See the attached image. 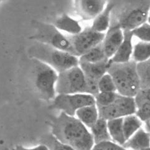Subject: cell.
<instances>
[{"mask_svg":"<svg viewBox=\"0 0 150 150\" xmlns=\"http://www.w3.org/2000/svg\"><path fill=\"white\" fill-rule=\"evenodd\" d=\"M52 135L74 150H92L95 143L92 133L77 117L61 112L52 123Z\"/></svg>","mask_w":150,"mask_h":150,"instance_id":"6da1fadb","label":"cell"},{"mask_svg":"<svg viewBox=\"0 0 150 150\" xmlns=\"http://www.w3.org/2000/svg\"><path fill=\"white\" fill-rule=\"evenodd\" d=\"M150 10V0H124L121 5L112 11L111 21L123 30H132L146 23Z\"/></svg>","mask_w":150,"mask_h":150,"instance_id":"7a4b0ae2","label":"cell"},{"mask_svg":"<svg viewBox=\"0 0 150 150\" xmlns=\"http://www.w3.org/2000/svg\"><path fill=\"white\" fill-rule=\"evenodd\" d=\"M137 63L131 60L126 63H111L107 73L114 79L116 92L120 95L135 98L141 89L137 71Z\"/></svg>","mask_w":150,"mask_h":150,"instance_id":"3957f363","label":"cell"},{"mask_svg":"<svg viewBox=\"0 0 150 150\" xmlns=\"http://www.w3.org/2000/svg\"><path fill=\"white\" fill-rule=\"evenodd\" d=\"M31 58L37 59L53 68L59 73L79 66V57L43 43L34 41L28 49Z\"/></svg>","mask_w":150,"mask_h":150,"instance_id":"277c9868","label":"cell"},{"mask_svg":"<svg viewBox=\"0 0 150 150\" xmlns=\"http://www.w3.org/2000/svg\"><path fill=\"white\" fill-rule=\"evenodd\" d=\"M32 81L37 93L46 101L52 100L57 96L56 86L58 73L54 69L37 59L31 58Z\"/></svg>","mask_w":150,"mask_h":150,"instance_id":"5b68a950","label":"cell"},{"mask_svg":"<svg viewBox=\"0 0 150 150\" xmlns=\"http://www.w3.org/2000/svg\"><path fill=\"white\" fill-rule=\"evenodd\" d=\"M34 33L30 39L49 45L74 55V52L68 35L57 29L53 24L34 20L32 22Z\"/></svg>","mask_w":150,"mask_h":150,"instance_id":"8992f818","label":"cell"},{"mask_svg":"<svg viewBox=\"0 0 150 150\" xmlns=\"http://www.w3.org/2000/svg\"><path fill=\"white\" fill-rule=\"evenodd\" d=\"M56 89L57 94L86 93V78L79 65L58 73Z\"/></svg>","mask_w":150,"mask_h":150,"instance_id":"52a82bcc","label":"cell"},{"mask_svg":"<svg viewBox=\"0 0 150 150\" xmlns=\"http://www.w3.org/2000/svg\"><path fill=\"white\" fill-rule=\"evenodd\" d=\"M53 100L54 108L71 116H75L80 108L96 104L95 96L87 93L57 94Z\"/></svg>","mask_w":150,"mask_h":150,"instance_id":"ba28073f","label":"cell"},{"mask_svg":"<svg viewBox=\"0 0 150 150\" xmlns=\"http://www.w3.org/2000/svg\"><path fill=\"white\" fill-rule=\"evenodd\" d=\"M97 108L99 117L107 121L135 114L137 109L135 98L128 97L120 94L112 104Z\"/></svg>","mask_w":150,"mask_h":150,"instance_id":"9c48e42d","label":"cell"},{"mask_svg":"<svg viewBox=\"0 0 150 150\" xmlns=\"http://www.w3.org/2000/svg\"><path fill=\"white\" fill-rule=\"evenodd\" d=\"M68 36L71 42L74 55L80 57L102 42L105 33H97L91 27H87L80 33L74 35H68Z\"/></svg>","mask_w":150,"mask_h":150,"instance_id":"30bf717a","label":"cell"},{"mask_svg":"<svg viewBox=\"0 0 150 150\" xmlns=\"http://www.w3.org/2000/svg\"><path fill=\"white\" fill-rule=\"evenodd\" d=\"M74 13L82 21L94 20L102 12L106 0H73Z\"/></svg>","mask_w":150,"mask_h":150,"instance_id":"8fae6325","label":"cell"},{"mask_svg":"<svg viewBox=\"0 0 150 150\" xmlns=\"http://www.w3.org/2000/svg\"><path fill=\"white\" fill-rule=\"evenodd\" d=\"M124 38V30L119 24L111 21L109 28L105 34L102 42L105 55L109 59L114 55L121 44Z\"/></svg>","mask_w":150,"mask_h":150,"instance_id":"7c38bea8","label":"cell"},{"mask_svg":"<svg viewBox=\"0 0 150 150\" xmlns=\"http://www.w3.org/2000/svg\"><path fill=\"white\" fill-rule=\"evenodd\" d=\"M124 38L121 44L116 50L114 55L109 62L111 63H126L130 61L133 55V47L132 45L133 33L131 30H124Z\"/></svg>","mask_w":150,"mask_h":150,"instance_id":"4fadbf2b","label":"cell"},{"mask_svg":"<svg viewBox=\"0 0 150 150\" xmlns=\"http://www.w3.org/2000/svg\"><path fill=\"white\" fill-rule=\"evenodd\" d=\"M53 24L62 33L70 35H76L83 29L77 20L72 18L66 13L59 16Z\"/></svg>","mask_w":150,"mask_h":150,"instance_id":"5bb4252c","label":"cell"},{"mask_svg":"<svg viewBox=\"0 0 150 150\" xmlns=\"http://www.w3.org/2000/svg\"><path fill=\"white\" fill-rule=\"evenodd\" d=\"M79 65L82 69L85 78L99 81L108 71L109 60L99 63L79 62Z\"/></svg>","mask_w":150,"mask_h":150,"instance_id":"9a60e30c","label":"cell"},{"mask_svg":"<svg viewBox=\"0 0 150 150\" xmlns=\"http://www.w3.org/2000/svg\"><path fill=\"white\" fill-rule=\"evenodd\" d=\"M124 146L128 150H141L149 148L150 135L143 127L126 141Z\"/></svg>","mask_w":150,"mask_h":150,"instance_id":"2e32d148","label":"cell"},{"mask_svg":"<svg viewBox=\"0 0 150 150\" xmlns=\"http://www.w3.org/2000/svg\"><path fill=\"white\" fill-rule=\"evenodd\" d=\"M115 7V4L113 3H109L106 4L105 8L96 17L92 22L91 28L94 30L100 33H104L109 28L112 11Z\"/></svg>","mask_w":150,"mask_h":150,"instance_id":"e0dca14e","label":"cell"},{"mask_svg":"<svg viewBox=\"0 0 150 150\" xmlns=\"http://www.w3.org/2000/svg\"><path fill=\"white\" fill-rule=\"evenodd\" d=\"M75 117L86 126L89 129L92 127L99 119V113L96 104L84 107L77 110Z\"/></svg>","mask_w":150,"mask_h":150,"instance_id":"ac0fdd59","label":"cell"},{"mask_svg":"<svg viewBox=\"0 0 150 150\" xmlns=\"http://www.w3.org/2000/svg\"><path fill=\"white\" fill-rule=\"evenodd\" d=\"M95 144L100 142L112 141L108 128L107 120L99 117L97 122L90 128Z\"/></svg>","mask_w":150,"mask_h":150,"instance_id":"d6986e66","label":"cell"},{"mask_svg":"<svg viewBox=\"0 0 150 150\" xmlns=\"http://www.w3.org/2000/svg\"><path fill=\"white\" fill-rule=\"evenodd\" d=\"M107 124L111 140L120 145L124 146L126 139L123 128V118L108 120Z\"/></svg>","mask_w":150,"mask_h":150,"instance_id":"ffe728a7","label":"cell"},{"mask_svg":"<svg viewBox=\"0 0 150 150\" xmlns=\"http://www.w3.org/2000/svg\"><path fill=\"white\" fill-rule=\"evenodd\" d=\"M143 126V121L135 114L123 118V128L126 141Z\"/></svg>","mask_w":150,"mask_h":150,"instance_id":"44dd1931","label":"cell"},{"mask_svg":"<svg viewBox=\"0 0 150 150\" xmlns=\"http://www.w3.org/2000/svg\"><path fill=\"white\" fill-rule=\"evenodd\" d=\"M79 62L99 63L109 59L106 57L102 42L94 47L84 55L79 57Z\"/></svg>","mask_w":150,"mask_h":150,"instance_id":"7402d4cb","label":"cell"},{"mask_svg":"<svg viewBox=\"0 0 150 150\" xmlns=\"http://www.w3.org/2000/svg\"><path fill=\"white\" fill-rule=\"evenodd\" d=\"M136 68L140 78L141 89L150 88V58L137 63Z\"/></svg>","mask_w":150,"mask_h":150,"instance_id":"603a6c76","label":"cell"},{"mask_svg":"<svg viewBox=\"0 0 150 150\" xmlns=\"http://www.w3.org/2000/svg\"><path fill=\"white\" fill-rule=\"evenodd\" d=\"M133 59L136 63L142 62L150 58V42L141 41L133 47Z\"/></svg>","mask_w":150,"mask_h":150,"instance_id":"cb8c5ba5","label":"cell"},{"mask_svg":"<svg viewBox=\"0 0 150 150\" xmlns=\"http://www.w3.org/2000/svg\"><path fill=\"white\" fill-rule=\"evenodd\" d=\"M117 92H100L95 96V103L97 107H105L112 104L116 99Z\"/></svg>","mask_w":150,"mask_h":150,"instance_id":"d4e9b609","label":"cell"},{"mask_svg":"<svg viewBox=\"0 0 150 150\" xmlns=\"http://www.w3.org/2000/svg\"><path fill=\"white\" fill-rule=\"evenodd\" d=\"M99 92H116L114 79L108 73L105 74L99 81Z\"/></svg>","mask_w":150,"mask_h":150,"instance_id":"484cf974","label":"cell"},{"mask_svg":"<svg viewBox=\"0 0 150 150\" xmlns=\"http://www.w3.org/2000/svg\"><path fill=\"white\" fill-rule=\"evenodd\" d=\"M133 36L143 42H150V24L145 23L131 30Z\"/></svg>","mask_w":150,"mask_h":150,"instance_id":"4316f807","label":"cell"},{"mask_svg":"<svg viewBox=\"0 0 150 150\" xmlns=\"http://www.w3.org/2000/svg\"><path fill=\"white\" fill-rule=\"evenodd\" d=\"M92 150H128L124 146L113 141H106L95 144Z\"/></svg>","mask_w":150,"mask_h":150,"instance_id":"83f0119b","label":"cell"},{"mask_svg":"<svg viewBox=\"0 0 150 150\" xmlns=\"http://www.w3.org/2000/svg\"><path fill=\"white\" fill-rule=\"evenodd\" d=\"M135 114L143 123L150 120V104L144 103L137 106Z\"/></svg>","mask_w":150,"mask_h":150,"instance_id":"f1b7e54d","label":"cell"},{"mask_svg":"<svg viewBox=\"0 0 150 150\" xmlns=\"http://www.w3.org/2000/svg\"><path fill=\"white\" fill-rule=\"evenodd\" d=\"M136 107L144 103L150 104V88L141 89L135 97Z\"/></svg>","mask_w":150,"mask_h":150,"instance_id":"f546056e","label":"cell"},{"mask_svg":"<svg viewBox=\"0 0 150 150\" xmlns=\"http://www.w3.org/2000/svg\"><path fill=\"white\" fill-rule=\"evenodd\" d=\"M49 141L50 142L49 144H51V147L48 146L50 150H74L70 146L59 142L52 135H51V138L49 139Z\"/></svg>","mask_w":150,"mask_h":150,"instance_id":"4dcf8cb0","label":"cell"},{"mask_svg":"<svg viewBox=\"0 0 150 150\" xmlns=\"http://www.w3.org/2000/svg\"><path fill=\"white\" fill-rule=\"evenodd\" d=\"M11 150H50V149L47 144H41L38 146L33 147V148H25L21 145H18L13 148Z\"/></svg>","mask_w":150,"mask_h":150,"instance_id":"1f68e13d","label":"cell"},{"mask_svg":"<svg viewBox=\"0 0 150 150\" xmlns=\"http://www.w3.org/2000/svg\"><path fill=\"white\" fill-rule=\"evenodd\" d=\"M143 128L150 135V120L143 123Z\"/></svg>","mask_w":150,"mask_h":150,"instance_id":"d6a6232c","label":"cell"},{"mask_svg":"<svg viewBox=\"0 0 150 150\" xmlns=\"http://www.w3.org/2000/svg\"><path fill=\"white\" fill-rule=\"evenodd\" d=\"M148 23L150 24V10H149V17H148Z\"/></svg>","mask_w":150,"mask_h":150,"instance_id":"836d02e7","label":"cell"},{"mask_svg":"<svg viewBox=\"0 0 150 150\" xmlns=\"http://www.w3.org/2000/svg\"><path fill=\"white\" fill-rule=\"evenodd\" d=\"M141 150H150V147L148 148H146V149H141Z\"/></svg>","mask_w":150,"mask_h":150,"instance_id":"e575fe53","label":"cell"},{"mask_svg":"<svg viewBox=\"0 0 150 150\" xmlns=\"http://www.w3.org/2000/svg\"><path fill=\"white\" fill-rule=\"evenodd\" d=\"M3 1V0H0V4H1V3H2Z\"/></svg>","mask_w":150,"mask_h":150,"instance_id":"d590c367","label":"cell"}]
</instances>
